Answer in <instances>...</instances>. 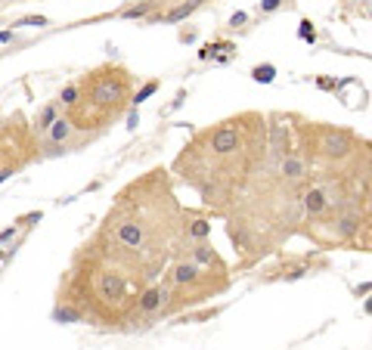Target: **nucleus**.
<instances>
[{
  "instance_id": "1",
  "label": "nucleus",
  "mask_w": 372,
  "mask_h": 350,
  "mask_svg": "<svg viewBox=\"0 0 372 350\" xmlns=\"http://www.w3.org/2000/svg\"><path fill=\"white\" fill-rule=\"evenodd\" d=\"M115 236H118V242L124 245V248H143L146 245V229L143 223H137V220H124V223H118V229H115Z\"/></svg>"
},
{
  "instance_id": "2",
  "label": "nucleus",
  "mask_w": 372,
  "mask_h": 350,
  "mask_svg": "<svg viewBox=\"0 0 372 350\" xmlns=\"http://www.w3.org/2000/svg\"><path fill=\"white\" fill-rule=\"evenodd\" d=\"M118 99H124V81L106 78L96 90H93V102H96V106H118Z\"/></svg>"
},
{
  "instance_id": "3",
  "label": "nucleus",
  "mask_w": 372,
  "mask_h": 350,
  "mask_svg": "<svg viewBox=\"0 0 372 350\" xmlns=\"http://www.w3.org/2000/svg\"><path fill=\"white\" fill-rule=\"evenodd\" d=\"M205 3V0H186V3H177L171 9V13H165V16H155L152 22H180V19H186L189 13H195V9H199Z\"/></svg>"
},
{
  "instance_id": "4",
  "label": "nucleus",
  "mask_w": 372,
  "mask_h": 350,
  "mask_svg": "<svg viewBox=\"0 0 372 350\" xmlns=\"http://www.w3.org/2000/svg\"><path fill=\"white\" fill-rule=\"evenodd\" d=\"M323 149H326V155H347V149H351V136H347V133H326Z\"/></svg>"
},
{
  "instance_id": "5",
  "label": "nucleus",
  "mask_w": 372,
  "mask_h": 350,
  "mask_svg": "<svg viewBox=\"0 0 372 350\" xmlns=\"http://www.w3.org/2000/svg\"><path fill=\"white\" fill-rule=\"evenodd\" d=\"M165 288H149V291H143V298H140V310L143 313H155L161 304H165Z\"/></svg>"
},
{
  "instance_id": "6",
  "label": "nucleus",
  "mask_w": 372,
  "mask_h": 350,
  "mask_svg": "<svg viewBox=\"0 0 372 350\" xmlns=\"http://www.w3.org/2000/svg\"><path fill=\"white\" fill-rule=\"evenodd\" d=\"M99 291H102V298H121L124 295V282L115 273H106L99 279Z\"/></svg>"
},
{
  "instance_id": "7",
  "label": "nucleus",
  "mask_w": 372,
  "mask_h": 350,
  "mask_svg": "<svg viewBox=\"0 0 372 350\" xmlns=\"http://www.w3.org/2000/svg\"><path fill=\"white\" fill-rule=\"evenodd\" d=\"M195 279H199V266H195L192 261L174 266V282H177V285H192Z\"/></svg>"
},
{
  "instance_id": "8",
  "label": "nucleus",
  "mask_w": 372,
  "mask_h": 350,
  "mask_svg": "<svg viewBox=\"0 0 372 350\" xmlns=\"http://www.w3.org/2000/svg\"><path fill=\"white\" fill-rule=\"evenodd\" d=\"M326 205H329V198H326V192L320 189H310L307 195H304V208H307V214H323L326 211Z\"/></svg>"
},
{
  "instance_id": "9",
  "label": "nucleus",
  "mask_w": 372,
  "mask_h": 350,
  "mask_svg": "<svg viewBox=\"0 0 372 350\" xmlns=\"http://www.w3.org/2000/svg\"><path fill=\"white\" fill-rule=\"evenodd\" d=\"M46 133H50V143L59 146V143H65V139L72 136V121H68V118H56V121L50 124V131H46Z\"/></svg>"
},
{
  "instance_id": "10",
  "label": "nucleus",
  "mask_w": 372,
  "mask_h": 350,
  "mask_svg": "<svg viewBox=\"0 0 372 350\" xmlns=\"http://www.w3.org/2000/svg\"><path fill=\"white\" fill-rule=\"evenodd\" d=\"M304 174H307V161L304 158H282V177L301 180Z\"/></svg>"
},
{
  "instance_id": "11",
  "label": "nucleus",
  "mask_w": 372,
  "mask_h": 350,
  "mask_svg": "<svg viewBox=\"0 0 372 350\" xmlns=\"http://www.w3.org/2000/svg\"><path fill=\"white\" fill-rule=\"evenodd\" d=\"M251 78L258 81V84H273V81H276V65H270V62L254 65L251 68Z\"/></svg>"
},
{
  "instance_id": "12",
  "label": "nucleus",
  "mask_w": 372,
  "mask_h": 350,
  "mask_svg": "<svg viewBox=\"0 0 372 350\" xmlns=\"http://www.w3.org/2000/svg\"><path fill=\"white\" fill-rule=\"evenodd\" d=\"M56 118H59L56 106H44V109H41V115L34 118V127H38V131H50V124H53Z\"/></svg>"
},
{
  "instance_id": "13",
  "label": "nucleus",
  "mask_w": 372,
  "mask_h": 350,
  "mask_svg": "<svg viewBox=\"0 0 372 350\" xmlns=\"http://www.w3.org/2000/svg\"><path fill=\"white\" fill-rule=\"evenodd\" d=\"M192 261L195 263H217V254L208 248V245H195L192 248Z\"/></svg>"
},
{
  "instance_id": "14",
  "label": "nucleus",
  "mask_w": 372,
  "mask_h": 350,
  "mask_svg": "<svg viewBox=\"0 0 372 350\" xmlns=\"http://www.w3.org/2000/svg\"><path fill=\"white\" fill-rule=\"evenodd\" d=\"M298 38H301V41H307V44H313V41H317V28H313V22H310V19H304V22H301V28H298Z\"/></svg>"
},
{
  "instance_id": "15",
  "label": "nucleus",
  "mask_w": 372,
  "mask_h": 350,
  "mask_svg": "<svg viewBox=\"0 0 372 350\" xmlns=\"http://www.w3.org/2000/svg\"><path fill=\"white\" fill-rule=\"evenodd\" d=\"M155 90H158V81H149V84H143V87L137 90V96H134V102H137V106H140V102H146V99L152 96Z\"/></svg>"
},
{
  "instance_id": "16",
  "label": "nucleus",
  "mask_w": 372,
  "mask_h": 350,
  "mask_svg": "<svg viewBox=\"0 0 372 350\" xmlns=\"http://www.w3.org/2000/svg\"><path fill=\"white\" fill-rule=\"evenodd\" d=\"M149 9H152V0H146V3H140V6H131V9H124V19H140V16H146Z\"/></svg>"
},
{
  "instance_id": "17",
  "label": "nucleus",
  "mask_w": 372,
  "mask_h": 350,
  "mask_svg": "<svg viewBox=\"0 0 372 350\" xmlns=\"http://www.w3.org/2000/svg\"><path fill=\"white\" fill-rule=\"evenodd\" d=\"M189 232L195 239H205L208 232H211V223H208V220H192V226H189Z\"/></svg>"
},
{
  "instance_id": "18",
  "label": "nucleus",
  "mask_w": 372,
  "mask_h": 350,
  "mask_svg": "<svg viewBox=\"0 0 372 350\" xmlns=\"http://www.w3.org/2000/svg\"><path fill=\"white\" fill-rule=\"evenodd\" d=\"M59 99L65 102V106H75V102H78V87H75V84H68V87H62V93H59Z\"/></svg>"
},
{
  "instance_id": "19",
  "label": "nucleus",
  "mask_w": 372,
  "mask_h": 350,
  "mask_svg": "<svg viewBox=\"0 0 372 350\" xmlns=\"http://www.w3.org/2000/svg\"><path fill=\"white\" fill-rule=\"evenodd\" d=\"M53 319H59V322H75V319H81L78 313H72V310H65V307H59L53 313Z\"/></svg>"
},
{
  "instance_id": "20",
  "label": "nucleus",
  "mask_w": 372,
  "mask_h": 350,
  "mask_svg": "<svg viewBox=\"0 0 372 350\" xmlns=\"http://www.w3.org/2000/svg\"><path fill=\"white\" fill-rule=\"evenodd\" d=\"M16 232H19V226H6V229H0V245L13 242V239H16Z\"/></svg>"
},
{
  "instance_id": "21",
  "label": "nucleus",
  "mask_w": 372,
  "mask_h": 350,
  "mask_svg": "<svg viewBox=\"0 0 372 350\" xmlns=\"http://www.w3.org/2000/svg\"><path fill=\"white\" fill-rule=\"evenodd\" d=\"M38 220H41V211H31L25 217H19V226H31V223H38Z\"/></svg>"
},
{
  "instance_id": "22",
  "label": "nucleus",
  "mask_w": 372,
  "mask_h": 350,
  "mask_svg": "<svg viewBox=\"0 0 372 350\" xmlns=\"http://www.w3.org/2000/svg\"><path fill=\"white\" fill-rule=\"evenodd\" d=\"M16 25H38V28H41V25H46V19H44V16H28V19L16 22Z\"/></svg>"
},
{
  "instance_id": "23",
  "label": "nucleus",
  "mask_w": 372,
  "mask_h": 350,
  "mask_svg": "<svg viewBox=\"0 0 372 350\" xmlns=\"http://www.w3.org/2000/svg\"><path fill=\"white\" fill-rule=\"evenodd\" d=\"M279 3L282 0H261V13H273V9H279Z\"/></svg>"
},
{
  "instance_id": "24",
  "label": "nucleus",
  "mask_w": 372,
  "mask_h": 350,
  "mask_svg": "<svg viewBox=\"0 0 372 350\" xmlns=\"http://www.w3.org/2000/svg\"><path fill=\"white\" fill-rule=\"evenodd\" d=\"M245 19H248L245 13H232V16H230V25L236 28V25H242V22H245Z\"/></svg>"
},
{
  "instance_id": "25",
  "label": "nucleus",
  "mask_w": 372,
  "mask_h": 350,
  "mask_svg": "<svg viewBox=\"0 0 372 350\" xmlns=\"http://www.w3.org/2000/svg\"><path fill=\"white\" fill-rule=\"evenodd\" d=\"M317 84H320L323 90H332V87H335V81H329V78H320V81H317Z\"/></svg>"
},
{
  "instance_id": "26",
  "label": "nucleus",
  "mask_w": 372,
  "mask_h": 350,
  "mask_svg": "<svg viewBox=\"0 0 372 350\" xmlns=\"http://www.w3.org/2000/svg\"><path fill=\"white\" fill-rule=\"evenodd\" d=\"M137 124H140V118H137V112H131V115H127V127H131V131H134Z\"/></svg>"
},
{
  "instance_id": "27",
  "label": "nucleus",
  "mask_w": 372,
  "mask_h": 350,
  "mask_svg": "<svg viewBox=\"0 0 372 350\" xmlns=\"http://www.w3.org/2000/svg\"><path fill=\"white\" fill-rule=\"evenodd\" d=\"M9 177H13V168H0V183L9 180Z\"/></svg>"
},
{
  "instance_id": "28",
  "label": "nucleus",
  "mask_w": 372,
  "mask_h": 350,
  "mask_svg": "<svg viewBox=\"0 0 372 350\" xmlns=\"http://www.w3.org/2000/svg\"><path fill=\"white\" fill-rule=\"evenodd\" d=\"M13 41V31H0V44H9Z\"/></svg>"
},
{
  "instance_id": "29",
  "label": "nucleus",
  "mask_w": 372,
  "mask_h": 350,
  "mask_svg": "<svg viewBox=\"0 0 372 350\" xmlns=\"http://www.w3.org/2000/svg\"><path fill=\"white\" fill-rule=\"evenodd\" d=\"M369 291H372V285L366 282V285H357V295H369Z\"/></svg>"
},
{
  "instance_id": "30",
  "label": "nucleus",
  "mask_w": 372,
  "mask_h": 350,
  "mask_svg": "<svg viewBox=\"0 0 372 350\" xmlns=\"http://www.w3.org/2000/svg\"><path fill=\"white\" fill-rule=\"evenodd\" d=\"M366 313H372V298H369V301H366Z\"/></svg>"
}]
</instances>
